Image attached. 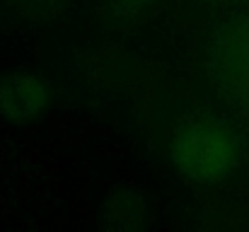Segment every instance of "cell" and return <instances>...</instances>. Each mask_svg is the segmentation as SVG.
Listing matches in <instances>:
<instances>
[{
    "mask_svg": "<svg viewBox=\"0 0 249 232\" xmlns=\"http://www.w3.org/2000/svg\"><path fill=\"white\" fill-rule=\"evenodd\" d=\"M167 157L186 181L211 186L235 169L240 150L235 136L223 124L211 119H186L172 131Z\"/></svg>",
    "mask_w": 249,
    "mask_h": 232,
    "instance_id": "6da1fadb",
    "label": "cell"
},
{
    "mask_svg": "<svg viewBox=\"0 0 249 232\" xmlns=\"http://www.w3.org/2000/svg\"><path fill=\"white\" fill-rule=\"evenodd\" d=\"M155 0H109L111 5V12L121 19H133L138 17L141 12H145Z\"/></svg>",
    "mask_w": 249,
    "mask_h": 232,
    "instance_id": "277c9868",
    "label": "cell"
},
{
    "mask_svg": "<svg viewBox=\"0 0 249 232\" xmlns=\"http://www.w3.org/2000/svg\"><path fill=\"white\" fill-rule=\"evenodd\" d=\"M51 102V89L39 75L15 71L0 77V119L7 124H29L39 119Z\"/></svg>",
    "mask_w": 249,
    "mask_h": 232,
    "instance_id": "7a4b0ae2",
    "label": "cell"
},
{
    "mask_svg": "<svg viewBox=\"0 0 249 232\" xmlns=\"http://www.w3.org/2000/svg\"><path fill=\"white\" fill-rule=\"evenodd\" d=\"M99 220L107 230L136 232L150 225V203L143 191L116 189L99 206Z\"/></svg>",
    "mask_w": 249,
    "mask_h": 232,
    "instance_id": "3957f363",
    "label": "cell"
}]
</instances>
